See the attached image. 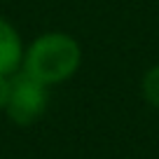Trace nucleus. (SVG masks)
<instances>
[{"label":"nucleus","mask_w":159,"mask_h":159,"mask_svg":"<svg viewBox=\"0 0 159 159\" xmlns=\"http://www.w3.org/2000/svg\"><path fill=\"white\" fill-rule=\"evenodd\" d=\"M47 87L35 82L33 77L19 73L12 75V91L10 101H7V117L19 126H30L33 122H38L47 110Z\"/></svg>","instance_id":"2"},{"label":"nucleus","mask_w":159,"mask_h":159,"mask_svg":"<svg viewBox=\"0 0 159 159\" xmlns=\"http://www.w3.org/2000/svg\"><path fill=\"white\" fill-rule=\"evenodd\" d=\"M10 91H12V75H10V77H0V110L7 108Z\"/></svg>","instance_id":"5"},{"label":"nucleus","mask_w":159,"mask_h":159,"mask_svg":"<svg viewBox=\"0 0 159 159\" xmlns=\"http://www.w3.org/2000/svg\"><path fill=\"white\" fill-rule=\"evenodd\" d=\"M24 52L26 49L19 30L0 16V77H10L19 73L24 63Z\"/></svg>","instance_id":"3"},{"label":"nucleus","mask_w":159,"mask_h":159,"mask_svg":"<svg viewBox=\"0 0 159 159\" xmlns=\"http://www.w3.org/2000/svg\"><path fill=\"white\" fill-rule=\"evenodd\" d=\"M143 98L148 101L152 108L159 110V66H152V68L145 73V77H143Z\"/></svg>","instance_id":"4"},{"label":"nucleus","mask_w":159,"mask_h":159,"mask_svg":"<svg viewBox=\"0 0 159 159\" xmlns=\"http://www.w3.org/2000/svg\"><path fill=\"white\" fill-rule=\"evenodd\" d=\"M82 66V47L68 33L49 30L35 38L24 52L21 73L45 87L70 80Z\"/></svg>","instance_id":"1"}]
</instances>
